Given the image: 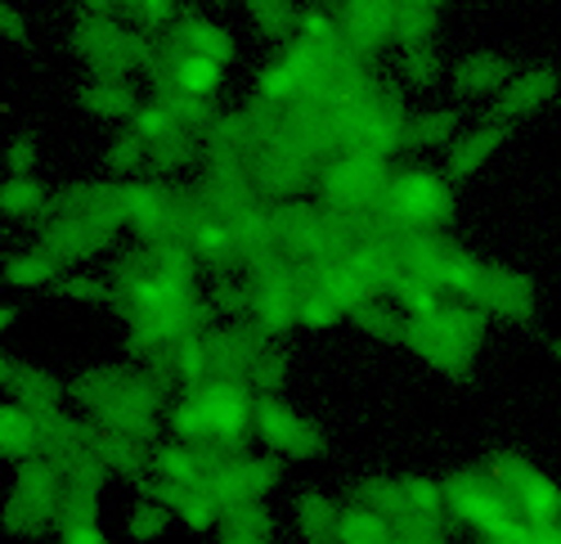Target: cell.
Masks as SVG:
<instances>
[{
  "label": "cell",
  "instance_id": "1",
  "mask_svg": "<svg viewBox=\"0 0 561 544\" xmlns=\"http://www.w3.org/2000/svg\"><path fill=\"white\" fill-rule=\"evenodd\" d=\"M68 405L85 423L153 445L167 405V378L135 365H95L68 383Z\"/></svg>",
  "mask_w": 561,
  "mask_h": 544
},
{
  "label": "cell",
  "instance_id": "2",
  "mask_svg": "<svg viewBox=\"0 0 561 544\" xmlns=\"http://www.w3.org/2000/svg\"><path fill=\"white\" fill-rule=\"evenodd\" d=\"M252 410H256V396L248 392V383H207L171 400L167 428L175 441H190V445L243 450L248 437L256 432Z\"/></svg>",
  "mask_w": 561,
  "mask_h": 544
},
{
  "label": "cell",
  "instance_id": "3",
  "mask_svg": "<svg viewBox=\"0 0 561 544\" xmlns=\"http://www.w3.org/2000/svg\"><path fill=\"white\" fill-rule=\"evenodd\" d=\"M64 500H68V481H64L59 464L36 455V460L19 464L14 486L5 495V505H0V526L19 540H41L59 526Z\"/></svg>",
  "mask_w": 561,
  "mask_h": 544
},
{
  "label": "cell",
  "instance_id": "4",
  "mask_svg": "<svg viewBox=\"0 0 561 544\" xmlns=\"http://www.w3.org/2000/svg\"><path fill=\"white\" fill-rule=\"evenodd\" d=\"M449 207H454L449 175H436L427 167H409L387 180L382 212H387V220L404 225V230H436V225H445Z\"/></svg>",
  "mask_w": 561,
  "mask_h": 544
},
{
  "label": "cell",
  "instance_id": "5",
  "mask_svg": "<svg viewBox=\"0 0 561 544\" xmlns=\"http://www.w3.org/2000/svg\"><path fill=\"white\" fill-rule=\"evenodd\" d=\"M72 55L90 68V77L139 72V32H126L117 19H81L72 27Z\"/></svg>",
  "mask_w": 561,
  "mask_h": 544
},
{
  "label": "cell",
  "instance_id": "6",
  "mask_svg": "<svg viewBox=\"0 0 561 544\" xmlns=\"http://www.w3.org/2000/svg\"><path fill=\"white\" fill-rule=\"evenodd\" d=\"M319 194L329 199L337 212H359V207L382 203L387 199L382 158H373V154H346V158H337L329 171L319 175Z\"/></svg>",
  "mask_w": 561,
  "mask_h": 544
},
{
  "label": "cell",
  "instance_id": "7",
  "mask_svg": "<svg viewBox=\"0 0 561 544\" xmlns=\"http://www.w3.org/2000/svg\"><path fill=\"white\" fill-rule=\"evenodd\" d=\"M252 428L256 437L274 450V455H288V460H310L323 450V437L314 423H306L301 415H293L284 400H274V396H261L256 400V410H252Z\"/></svg>",
  "mask_w": 561,
  "mask_h": 544
},
{
  "label": "cell",
  "instance_id": "8",
  "mask_svg": "<svg viewBox=\"0 0 561 544\" xmlns=\"http://www.w3.org/2000/svg\"><path fill=\"white\" fill-rule=\"evenodd\" d=\"M337 23H342V41L351 55H373L391 41L396 0H346L337 10Z\"/></svg>",
  "mask_w": 561,
  "mask_h": 544
},
{
  "label": "cell",
  "instance_id": "9",
  "mask_svg": "<svg viewBox=\"0 0 561 544\" xmlns=\"http://www.w3.org/2000/svg\"><path fill=\"white\" fill-rule=\"evenodd\" d=\"M0 392H10L14 400H23L27 410H36V415L41 410H59L64 396H68V387L59 378H50L36 365H23V360H14V355H0Z\"/></svg>",
  "mask_w": 561,
  "mask_h": 544
},
{
  "label": "cell",
  "instance_id": "10",
  "mask_svg": "<svg viewBox=\"0 0 561 544\" xmlns=\"http://www.w3.org/2000/svg\"><path fill=\"white\" fill-rule=\"evenodd\" d=\"M167 45H171L175 55H203V59H211L220 68L233 59V36L220 23H211V19L194 14V10H180V19L171 23Z\"/></svg>",
  "mask_w": 561,
  "mask_h": 544
},
{
  "label": "cell",
  "instance_id": "11",
  "mask_svg": "<svg viewBox=\"0 0 561 544\" xmlns=\"http://www.w3.org/2000/svg\"><path fill=\"white\" fill-rule=\"evenodd\" d=\"M41 455V419L23 400H0V460L27 464Z\"/></svg>",
  "mask_w": 561,
  "mask_h": 544
},
{
  "label": "cell",
  "instance_id": "12",
  "mask_svg": "<svg viewBox=\"0 0 561 544\" xmlns=\"http://www.w3.org/2000/svg\"><path fill=\"white\" fill-rule=\"evenodd\" d=\"M81 109L100 122H130L139 113V95L126 77H90L81 86Z\"/></svg>",
  "mask_w": 561,
  "mask_h": 544
},
{
  "label": "cell",
  "instance_id": "13",
  "mask_svg": "<svg viewBox=\"0 0 561 544\" xmlns=\"http://www.w3.org/2000/svg\"><path fill=\"white\" fill-rule=\"evenodd\" d=\"M0 275H5V284L19 288V293H36V288H55L64 280V265L41 243H32V248L10 252L5 261H0Z\"/></svg>",
  "mask_w": 561,
  "mask_h": 544
},
{
  "label": "cell",
  "instance_id": "14",
  "mask_svg": "<svg viewBox=\"0 0 561 544\" xmlns=\"http://www.w3.org/2000/svg\"><path fill=\"white\" fill-rule=\"evenodd\" d=\"M557 90V77L548 72V68H530V72H522V77H512L507 86H503V100L494 104V117L499 122H507V117H526L530 109H539L548 95Z\"/></svg>",
  "mask_w": 561,
  "mask_h": 544
},
{
  "label": "cell",
  "instance_id": "15",
  "mask_svg": "<svg viewBox=\"0 0 561 544\" xmlns=\"http://www.w3.org/2000/svg\"><path fill=\"white\" fill-rule=\"evenodd\" d=\"M512 81V64L499 55H472L454 68V90L462 100H477V95H494Z\"/></svg>",
  "mask_w": 561,
  "mask_h": 544
},
{
  "label": "cell",
  "instance_id": "16",
  "mask_svg": "<svg viewBox=\"0 0 561 544\" xmlns=\"http://www.w3.org/2000/svg\"><path fill=\"white\" fill-rule=\"evenodd\" d=\"M50 190L41 185L36 175H5L0 180V212H5L10 220H45V212H50Z\"/></svg>",
  "mask_w": 561,
  "mask_h": 544
},
{
  "label": "cell",
  "instance_id": "17",
  "mask_svg": "<svg viewBox=\"0 0 561 544\" xmlns=\"http://www.w3.org/2000/svg\"><path fill=\"white\" fill-rule=\"evenodd\" d=\"M55 535H59V544H108L104 522H100V500H90V495H68Z\"/></svg>",
  "mask_w": 561,
  "mask_h": 544
},
{
  "label": "cell",
  "instance_id": "18",
  "mask_svg": "<svg viewBox=\"0 0 561 544\" xmlns=\"http://www.w3.org/2000/svg\"><path fill=\"white\" fill-rule=\"evenodd\" d=\"M503 122H490V126H477L472 135H462V140L449 149V158H445V175L449 180H467V175H472L499 145H503Z\"/></svg>",
  "mask_w": 561,
  "mask_h": 544
},
{
  "label": "cell",
  "instance_id": "19",
  "mask_svg": "<svg viewBox=\"0 0 561 544\" xmlns=\"http://www.w3.org/2000/svg\"><path fill=\"white\" fill-rule=\"evenodd\" d=\"M243 10L256 23V32H265L278 45H293L297 23H301V10L293 5V0H243Z\"/></svg>",
  "mask_w": 561,
  "mask_h": 544
},
{
  "label": "cell",
  "instance_id": "20",
  "mask_svg": "<svg viewBox=\"0 0 561 544\" xmlns=\"http://www.w3.org/2000/svg\"><path fill=\"white\" fill-rule=\"evenodd\" d=\"M59 297L68 302H85V306H104V310H122L126 315V297L113 280H100V275H77V270H68V275L55 284Z\"/></svg>",
  "mask_w": 561,
  "mask_h": 544
},
{
  "label": "cell",
  "instance_id": "21",
  "mask_svg": "<svg viewBox=\"0 0 561 544\" xmlns=\"http://www.w3.org/2000/svg\"><path fill=\"white\" fill-rule=\"evenodd\" d=\"M458 135V113L454 109H427L413 113L404 122V145L409 149H432V145H449Z\"/></svg>",
  "mask_w": 561,
  "mask_h": 544
},
{
  "label": "cell",
  "instance_id": "22",
  "mask_svg": "<svg viewBox=\"0 0 561 544\" xmlns=\"http://www.w3.org/2000/svg\"><path fill=\"white\" fill-rule=\"evenodd\" d=\"M436 14H440V10H427V5H400V0H396V27H391V41L400 45V55L436 41Z\"/></svg>",
  "mask_w": 561,
  "mask_h": 544
},
{
  "label": "cell",
  "instance_id": "23",
  "mask_svg": "<svg viewBox=\"0 0 561 544\" xmlns=\"http://www.w3.org/2000/svg\"><path fill=\"white\" fill-rule=\"evenodd\" d=\"M194 154H198V135L194 131H171V135H162V140L149 145V171L145 175H153V180L171 175L184 162H194Z\"/></svg>",
  "mask_w": 561,
  "mask_h": 544
},
{
  "label": "cell",
  "instance_id": "24",
  "mask_svg": "<svg viewBox=\"0 0 561 544\" xmlns=\"http://www.w3.org/2000/svg\"><path fill=\"white\" fill-rule=\"evenodd\" d=\"M171 522H175V513H171L162 500H153V495H139V505H135L130 518H126V535H130L135 544H158V540L171 531Z\"/></svg>",
  "mask_w": 561,
  "mask_h": 544
},
{
  "label": "cell",
  "instance_id": "25",
  "mask_svg": "<svg viewBox=\"0 0 561 544\" xmlns=\"http://www.w3.org/2000/svg\"><path fill=\"white\" fill-rule=\"evenodd\" d=\"M351 325H359L373 338H387V342H409V315H396L391 306L373 302V297L351 310Z\"/></svg>",
  "mask_w": 561,
  "mask_h": 544
},
{
  "label": "cell",
  "instance_id": "26",
  "mask_svg": "<svg viewBox=\"0 0 561 544\" xmlns=\"http://www.w3.org/2000/svg\"><path fill=\"white\" fill-rule=\"evenodd\" d=\"M297 41L314 45V50H346L337 14H333V10H323V5H310V10H301V23H297Z\"/></svg>",
  "mask_w": 561,
  "mask_h": 544
},
{
  "label": "cell",
  "instance_id": "27",
  "mask_svg": "<svg viewBox=\"0 0 561 544\" xmlns=\"http://www.w3.org/2000/svg\"><path fill=\"white\" fill-rule=\"evenodd\" d=\"M337 518H342V509H333L323 495H301L297 500V522H301L306 540H314V544L337 540Z\"/></svg>",
  "mask_w": 561,
  "mask_h": 544
},
{
  "label": "cell",
  "instance_id": "28",
  "mask_svg": "<svg viewBox=\"0 0 561 544\" xmlns=\"http://www.w3.org/2000/svg\"><path fill=\"white\" fill-rule=\"evenodd\" d=\"M104 162H108V171L122 175V180H126V175H145V171H149V140H139V135L126 126L122 135H113Z\"/></svg>",
  "mask_w": 561,
  "mask_h": 544
},
{
  "label": "cell",
  "instance_id": "29",
  "mask_svg": "<svg viewBox=\"0 0 561 544\" xmlns=\"http://www.w3.org/2000/svg\"><path fill=\"white\" fill-rule=\"evenodd\" d=\"M122 14L145 36H158L180 19V0H122Z\"/></svg>",
  "mask_w": 561,
  "mask_h": 544
},
{
  "label": "cell",
  "instance_id": "30",
  "mask_svg": "<svg viewBox=\"0 0 561 544\" xmlns=\"http://www.w3.org/2000/svg\"><path fill=\"white\" fill-rule=\"evenodd\" d=\"M126 126L139 135V140H149V145H153V140H162V135H171V131H180V126H175V117H171V109H167L158 95L139 104V113H135Z\"/></svg>",
  "mask_w": 561,
  "mask_h": 544
},
{
  "label": "cell",
  "instance_id": "31",
  "mask_svg": "<svg viewBox=\"0 0 561 544\" xmlns=\"http://www.w3.org/2000/svg\"><path fill=\"white\" fill-rule=\"evenodd\" d=\"M400 72L413 86H436L440 81V55H436V45H417V50H404L400 55Z\"/></svg>",
  "mask_w": 561,
  "mask_h": 544
},
{
  "label": "cell",
  "instance_id": "32",
  "mask_svg": "<svg viewBox=\"0 0 561 544\" xmlns=\"http://www.w3.org/2000/svg\"><path fill=\"white\" fill-rule=\"evenodd\" d=\"M0 162H5V175H36V167H41V149H36L32 135H19V140L5 145Z\"/></svg>",
  "mask_w": 561,
  "mask_h": 544
},
{
  "label": "cell",
  "instance_id": "33",
  "mask_svg": "<svg viewBox=\"0 0 561 544\" xmlns=\"http://www.w3.org/2000/svg\"><path fill=\"white\" fill-rule=\"evenodd\" d=\"M0 36L5 41H23L27 36V19L19 5H0Z\"/></svg>",
  "mask_w": 561,
  "mask_h": 544
},
{
  "label": "cell",
  "instance_id": "34",
  "mask_svg": "<svg viewBox=\"0 0 561 544\" xmlns=\"http://www.w3.org/2000/svg\"><path fill=\"white\" fill-rule=\"evenodd\" d=\"M81 19H117L122 14V0H77Z\"/></svg>",
  "mask_w": 561,
  "mask_h": 544
},
{
  "label": "cell",
  "instance_id": "35",
  "mask_svg": "<svg viewBox=\"0 0 561 544\" xmlns=\"http://www.w3.org/2000/svg\"><path fill=\"white\" fill-rule=\"evenodd\" d=\"M314 5H323V10H342L346 0H314Z\"/></svg>",
  "mask_w": 561,
  "mask_h": 544
},
{
  "label": "cell",
  "instance_id": "36",
  "mask_svg": "<svg viewBox=\"0 0 561 544\" xmlns=\"http://www.w3.org/2000/svg\"><path fill=\"white\" fill-rule=\"evenodd\" d=\"M552 351H557V360H561V342H557V347H552Z\"/></svg>",
  "mask_w": 561,
  "mask_h": 544
},
{
  "label": "cell",
  "instance_id": "37",
  "mask_svg": "<svg viewBox=\"0 0 561 544\" xmlns=\"http://www.w3.org/2000/svg\"><path fill=\"white\" fill-rule=\"evenodd\" d=\"M211 5H225V0H211Z\"/></svg>",
  "mask_w": 561,
  "mask_h": 544
},
{
  "label": "cell",
  "instance_id": "38",
  "mask_svg": "<svg viewBox=\"0 0 561 544\" xmlns=\"http://www.w3.org/2000/svg\"><path fill=\"white\" fill-rule=\"evenodd\" d=\"M306 544H314V540H306Z\"/></svg>",
  "mask_w": 561,
  "mask_h": 544
}]
</instances>
